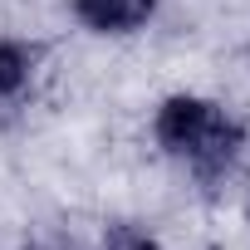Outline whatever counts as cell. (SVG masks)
Here are the masks:
<instances>
[{"instance_id":"obj_3","label":"cell","mask_w":250,"mask_h":250,"mask_svg":"<svg viewBox=\"0 0 250 250\" xmlns=\"http://www.w3.org/2000/svg\"><path fill=\"white\" fill-rule=\"evenodd\" d=\"M40 69H44V44H40V40L15 35V30L0 35V118L20 113V108L35 98Z\"/></svg>"},{"instance_id":"obj_2","label":"cell","mask_w":250,"mask_h":250,"mask_svg":"<svg viewBox=\"0 0 250 250\" xmlns=\"http://www.w3.org/2000/svg\"><path fill=\"white\" fill-rule=\"evenodd\" d=\"M64 5L69 20L93 40H133L162 15V0H64Z\"/></svg>"},{"instance_id":"obj_4","label":"cell","mask_w":250,"mask_h":250,"mask_svg":"<svg viewBox=\"0 0 250 250\" xmlns=\"http://www.w3.org/2000/svg\"><path fill=\"white\" fill-rule=\"evenodd\" d=\"M98 250H167V245L143 221H108L103 235H98Z\"/></svg>"},{"instance_id":"obj_1","label":"cell","mask_w":250,"mask_h":250,"mask_svg":"<svg viewBox=\"0 0 250 250\" xmlns=\"http://www.w3.org/2000/svg\"><path fill=\"white\" fill-rule=\"evenodd\" d=\"M147 133H152V147L167 162H177L187 177H196L201 187L226 182L250 147V123L235 108H226L211 93H187V88L157 98Z\"/></svg>"},{"instance_id":"obj_5","label":"cell","mask_w":250,"mask_h":250,"mask_svg":"<svg viewBox=\"0 0 250 250\" xmlns=\"http://www.w3.org/2000/svg\"><path fill=\"white\" fill-rule=\"evenodd\" d=\"M20 250H88V245L69 230H35V235L20 240Z\"/></svg>"}]
</instances>
